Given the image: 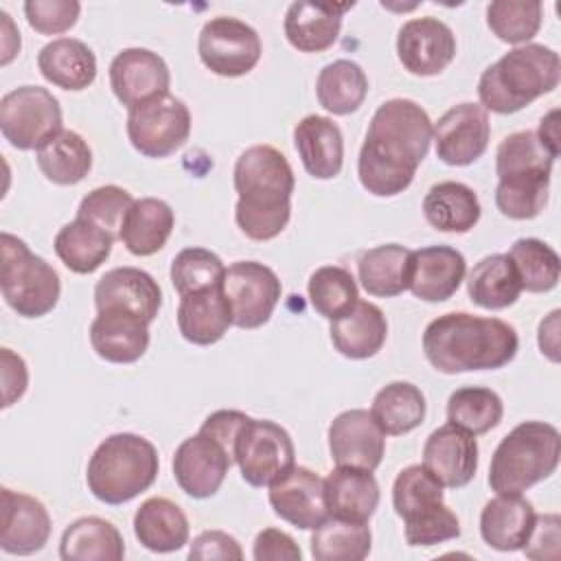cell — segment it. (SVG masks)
I'll use <instances>...</instances> for the list:
<instances>
[{
  "instance_id": "cell-1",
  "label": "cell",
  "mask_w": 561,
  "mask_h": 561,
  "mask_svg": "<svg viewBox=\"0 0 561 561\" xmlns=\"http://www.w3.org/2000/svg\"><path fill=\"white\" fill-rule=\"evenodd\" d=\"M432 121L412 99L383 101L370 118L357 158L362 186L377 197L403 193L425 160L432 142Z\"/></svg>"
},
{
  "instance_id": "cell-2",
  "label": "cell",
  "mask_w": 561,
  "mask_h": 561,
  "mask_svg": "<svg viewBox=\"0 0 561 561\" xmlns=\"http://www.w3.org/2000/svg\"><path fill=\"white\" fill-rule=\"evenodd\" d=\"M234 221L252 241L278 237L291 217V193L296 186L291 164L272 145H252L234 162Z\"/></svg>"
},
{
  "instance_id": "cell-3",
  "label": "cell",
  "mask_w": 561,
  "mask_h": 561,
  "mask_svg": "<svg viewBox=\"0 0 561 561\" xmlns=\"http://www.w3.org/2000/svg\"><path fill=\"white\" fill-rule=\"evenodd\" d=\"M517 348L515 327L500 318H482L467 311L443 313L423 331V353L445 375L497 370L513 362Z\"/></svg>"
},
{
  "instance_id": "cell-4",
  "label": "cell",
  "mask_w": 561,
  "mask_h": 561,
  "mask_svg": "<svg viewBox=\"0 0 561 561\" xmlns=\"http://www.w3.org/2000/svg\"><path fill=\"white\" fill-rule=\"evenodd\" d=\"M559 81V53L543 44H522L480 75L478 99L486 112L515 114L535 99L550 94Z\"/></svg>"
},
{
  "instance_id": "cell-5",
  "label": "cell",
  "mask_w": 561,
  "mask_h": 561,
  "mask_svg": "<svg viewBox=\"0 0 561 561\" xmlns=\"http://www.w3.org/2000/svg\"><path fill=\"white\" fill-rule=\"evenodd\" d=\"M158 471L160 458L153 443L131 432H118L107 436L90 456L85 482L99 502L118 506L147 491Z\"/></svg>"
},
{
  "instance_id": "cell-6",
  "label": "cell",
  "mask_w": 561,
  "mask_h": 561,
  "mask_svg": "<svg viewBox=\"0 0 561 561\" xmlns=\"http://www.w3.org/2000/svg\"><path fill=\"white\" fill-rule=\"evenodd\" d=\"M559 430L543 421H524L495 447L489 465V486L495 493L519 495L550 478L559 467Z\"/></svg>"
},
{
  "instance_id": "cell-7",
  "label": "cell",
  "mask_w": 561,
  "mask_h": 561,
  "mask_svg": "<svg viewBox=\"0 0 561 561\" xmlns=\"http://www.w3.org/2000/svg\"><path fill=\"white\" fill-rule=\"evenodd\" d=\"M0 289L4 302L22 318L50 313L61 296L59 274L11 232H2Z\"/></svg>"
},
{
  "instance_id": "cell-8",
  "label": "cell",
  "mask_w": 561,
  "mask_h": 561,
  "mask_svg": "<svg viewBox=\"0 0 561 561\" xmlns=\"http://www.w3.org/2000/svg\"><path fill=\"white\" fill-rule=\"evenodd\" d=\"M61 129L59 101L46 88L20 85L0 99V131L11 147L37 151Z\"/></svg>"
},
{
  "instance_id": "cell-9",
  "label": "cell",
  "mask_w": 561,
  "mask_h": 561,
  "mask_svg": "<svg viewBox=\"0 0 561 561\" xmlns=\"http://www.w3.org/2000/svg\"><path fill=\"white\" fill-rule=\"evenodd\" d=\"M191 134V112L173 94H160L127 110V138L145 158L175 153Z\"/></svg>"
},
{
  "instance_id": "cell-10",
  "label": "cell",
  "mask_w": 561,
  "mask_h": 561,
  "mask_svg": "<svg viewBox=\"0 0 561 561\" xmlns=\"http://www.w3.org/2000/svg\"><path fill=\"white\" fill-rule=\"evenodd\" d=\"M234 462L250 486H270L296 465L289 432L274 421L250 416L234 440Z\"/></svg>"
},
{
  "instance_id": "cell-11",
  "label": "cell",
  "mask_w": 561,
  "mask_h": 561,
  "mask_svg": "<svg viewBox=\"0 0 561 561\" xmlns=\"http://www.w3.org/2000/svg\"><path fill=\"white\" fill-rule=\"evenodd\" d=\"M202 64L219 77H243L261 59L263 46L259 33L239 18H210L197 37Z\"/></svg>"
},
{
  "instance_id": "cell-12",
  "label": "cell",
  "mask_w": 561,
  "mask_h": 561,
  "mask_svg": "<svg viewBox=\"0 0 561 561\" xmlns=\"http://www.w3.org/2000/svg\"><path fill=\"white\" fill-rule=\"evenodd\" d=\"M221 289L232 311V324L239 329L263 327L283 294L276 272L259 261H237L228 265Z\"/></svg>"
},
{
  "instance_id": "cell-13",
  "label": "cell",
  "mask_w": 561,
  "mask_h": 561,
  "mask_svg": "<svg viewBox=\"0 0 561 561\" xmlns=\"http://www.w3.org/2000/svg\"><path fill=\"white\" fill-rule=\"evenodd\" d=\"M491 123L480 103H458L449 107L432 129L436 156L449 167H467L482 158L489 147Z\"/></svg>"
},
{
  "instance_id": "cell-14",
  "label": "cell",
  "mask_w": 561,
  "mask_h": 561,
  "mask_svg": "<svg viewBox=\"0 0 561 561\" xmlns=\"http://www.w3.org/2000/svg\"><path fill=\"white\" fill-rule=\"evenodd\" d=\"M232 462V454L219 440L197 432L178 445L173 476L188 497L206 500L219 491Z\"/></svg>"
},
{
  "instance_id": "cell-15",
  "label": "cell",
  "mask_w": 561,
  "mask_h": 561,
  "mask_svg": "<svg viewBox=\"0 0 561 561\" xmlns=\"http://www.w3.org/2000/svg\"><path fill=\"white\" fill-rule=\"evenodd\" d=\"M397 57L410 75H440L456 57V35L434 15L412 18L399 28Z\"/></svg>"
},
{
  "instance_id": "cell-16",
  "label": "cell",
  "mask_w": 561,
  "mask_h": 561,
  "mask_svg": "<svg viewBox=\"0 0 561 561\" xmlns=\"http://www.w3.org/2000/svg\"><path fill=\"white\" fill-rule=\"evenodd\" d=\"M329 451L337 467L375 471L386 451V434L368 410H344L329 425Z\"/></svg>"
},
{
  "instance_id": "cell-17",
  "label": "cell",
  "mask_w": 561,
  "mask_h": 561,
  "mask_svg": "<svg viewBox=\"0 0 561 561\" xmlns=\"http://www.w3.org/2000/svg\"><path fill=\"white\" fill-rule=\"evenodd\" d=\"M267 497L274 513L300 530H313L329 517L324 480L307 467L294 465L270 484Z\"/></svg>"
},
{
  "instance_id": "cell-18",
  "label": "cell",
  "mask_w": 561,
  "mask_h": 561,
  "mask_svg": "<svg viewBox=\"0 0 561 561\" xmlns=\"http://www.w3.org/2000/svg\"><path fill=\"white\" fill-rule=\"evenodd\" d=\"M110 85L114 96L129 110L167 94L171 72L158 53L149 48H123L110 64Z\"/></svg>"
},
{
  "instance_id": "cell-19",
  "label": "cell",
  "mask_w": 561,
  "mask_h": 561,
  "mask_svg": "<svg viewBox=\"0 0 561 561\" xmlns=\"http://www.w3.org/2000/svg\"><path fill=\"white\" fill-rule=\"evenodd\" d=\"M96 311L118 309L153 322L162 307V289L158 280L138 267H114L105 272L94 287Z\"/></svg>"
},
{
  "instance_id": "cell-20",
  "label": "cell",
  "mask_w": 561,
  "mask_h": 561,
  "mask_svg": "<svg viewBox=\"0 0 561 561\" xmlns=\"http://www.w3.org/2000/svg\"><path fill=\"white\" fill-rule=\"evenodd\" d=\"M423 465L443 486L460 489L478 471V440L471 432L445 423L436 427L423 445Z\"/></svg>"
},
{
  "instance_id": "cell-21",
  "label": "cell",
  "mask_w": 561,
  "mask_h": 561,
  "mask_svg": "<svg viewBox=\"0 0 561 561\" xmlns=\"http://www.w3.org/2000/svg\"><path fill=\"white\" fill-rule=\"evenodd\" d=\"M467 274L462 252L451 245H427L412 250L408 289L425 302L449 300Z\"/></svg>"
},
{
  "instance_id": "cell-22",
  "label": "cell",
  "mask_w": 561,
  "mask_h": 561,
  "mask_svg": "<svg viewBox=\"0 0 561 561\" xmlns=\"http://www.w3.org/2000/svg\"><path fill=\"white\" fill-rule=\"evenodd\" d=\"M50 537V515L46 506L26 493L2 489L0 548L9 554L39 552Z\"/></svg>"
},
{
  "instance_id": "cell-23",
  "label": "cell",
  "mask_w": 561,
  "mask_h": 561,
  "mask_svg": "<svg viewBox=\"0 0 561 561\" xmlns=\"http://www.w3.org/2000/svg\"><path fill=\"white\" fill-rule=\"evenodd\" d=\"M90 344L105 362L134 364L149 348V322L118 309L96 311L90 324Z\"/></svg>"
},
{
  "instance_id": "cell-24",
  "label": "cell",
  "mask_w": 561,
  "mask_h": 561,
  "mask_svg": "<svg viewBox=\"0 0 561 561\" xmlns=\"http://www.w3.org/2000/svg\"><path fill=\"white\" fill-rule=\"evenodd\" d=\"M294 145L305 171L316 180H331L344 164V138L337 123L307 114L294 127Z\"/></svg>"
},
{
  "instance_id": "cell-25",
  "label": "cell",
  "mask_w": 561,
  "mask_h": 561,
  "mask_svg": "<svg viewBox=\"0 0 561 561\" xmlns=\"http://www.w3.org/2000/svg\"><path fill=\"white\" fill-rule=\"evenodd\" d=\"M353 4L291 2L285 13V37L300 53H322L331 48L342 31V18Z\"/></svg>"
},
{
  "instance_id": "cell-26",
  "label": "cell",
  "mask_w": 561,
  "mask_h": 561,
  "mask_svg": "<svg viewBox=\"0 0 561 561\" xmlns=\"http://www.w3.org/2000/svg\"><path fill=\"white\" fill-rule=\"evenodd\" d=\"M533 504L519 495L497 493L480 513V535L484 543L500 552L522 550L535 526Z\"/></svg>"
},
{
  "instance_id": "cell-27",
  "label": "cell",
  "mask_w": 561,
  "mask_h": 561,
  "mask_svg": "<svg viewBox=\"0 0 561 561\" xmlns=\"http://www.w3.org/2000/svg\"><path fill=\"white\" fill-rule=\"evenodd\" d=\"M232 327V311L221 287L180 296L178 329L182 337L197 346L219 342Z\"/></svg>"
},
{
  "instance_id": "cell-28",
  "label": "cell",
  "mask_w": 561,
  "mask_h": 561,
  "mask_svg": "<svg viewBox=\"0 0 561 561\" xmlns=\"http://www.w3.org/2000/svg\"><path fill=\"white\" fill-rule=\"evenodd\" d=\"M329 515L351 522H368L379 506V484L373 471L359 467H335L324 478Z\"/></svg>"
},
{
  "instance_id": "cell-29",
  "label": "cell",
  "mask_w": 561,
  "mask_h": 561,
  "mask_svg": "<svg viewBox=\"0 0 561 561\" xmlns=\"http://www.w3.org/2000/svg\"><path fill=\"white\" fill-rule=\"evenodd\" d=\"M335 351L348 359H368L381 351L388 337V320L383 311L366 300L357 305L329 327Z\"/></svg>"
},
{
  "instance_id": "cell-30",
  "label": "cell",
  "mask_w": 561,
  "mask_h": 561,
  "mask_svg": "<svg viewBox=\"0 0 561 561\" xmlns=\"http://www.w3.org/2000/svg\"><path fill=\"white\" fill-rule=\"evenodd\" d=\"M42 77L70 92L85 90L96 79V57L92 48L77 37H57L37 53Z\"/></svg>"
},
{
  "instance_id": "cell-31",
  "label": "cell",
  "mask_w": 561,
  "mask_h": 561,
  "mask_svg": "<svg viewBox=\"0 0 561 561\" xmlns=\"http://www.w3.org/2000/svg\"><path fill=\"white\" fill-rule=\"evenodd\" d=\"M188 517L169 497L145 500L134 515V535L151 552H175L188 543Z\"/></svg>"
},
{
  "instance_id": "cell-32",
  "label": "cell",
  "mask_w": 561,
  "mask_h": 561,
  "mask_svg": "<svg viewBox=\"0 0 561 561\" xmlns=\"http://www.w3.org/2000/svg\"><path fill=\"white\" fill-rule=\"evenodd\" d=\"M425 221L440 232H469L482 215L476 191L462 182H438L423 197Z\"/></svg>"
},
{
  "instance_id": "cell-33",
  "label": "cell",
  "mask_w": 561,
  "mask_h": 561,
  "mask_svg": "<svg viewBox=\"0 0 561 561\" xmlns=\"http://www.w3.org/2000/svg\"><path fill=\"white\" fill-rule=\"evenodd\" d=\"M175 226L173 208L158 197H140L131 204L123 228L121 241L134 256H151L164 248Z\"/></svg>"
},
{
  "instance_id": "cell-34",
  "label": "cell",
  "mask_w": 561,
  "mask_h": 561,
  "mask_svg": "<svg viewBox=\"0 0 561 561\" xmlns=\"http://www.w3.org/2000/svg\"><path fill=\"white\" fill-rule=\"evenodd\" d=\"M59 557L64 561H121L125 541L118 528L96 515L75 519L61 535Z\"/></svg>"
},
{
  "instance_id": "cell-35",
  "label": "cell",
  "mask_w": 561,
  "mask_h": 561,
  "mask_svg": "<svg viewBox=\"0 0 561 561\" xmlns=\"http://www.w3.org/2000/svg\"><path fill=\"white\" fill-rule=\"evenodd\" d=\"M116 237L96 224L75 217L55 234V254L75 274H92L99 270L114 245Z\"/></svg>"
},
{
  "instance_id": "cell-36",
  "label": "cell",
  "mask_w": 561,
  "mask_h": 561,
  "mask_svg": "<svg viewBox=\"0 0 561 561\" xmlns=\"http://www.w3.org/2000/svg\"><path fill=\"white\" fill-rule=\"evenodd\" d=\"M35 160L48 182L59 186H72L90 173L92 149L81 134L72 129H61L37 149Z\"/></svg>"
},
{
  "instance_id": "cell-37",
  "label": "cell",
  "mask_w": 561,
  "mask_h": 561,
  "mask_svg": "<svg viewBox=\"0 0 561 561\" xmlns=\"http://www.w3.org/2000/svg\"><path fill=\"white\" fill-rule=\"evenodd\" d=\"M412 250L399 243H383L362 252L357 259V276L366 294L392 298L408 289Z\"/></svg>"
},
{
  "instance_id": "cell-38",
  "label": "cell",
  "mask_w": 561,
  "mask_h": 561,
  "mask_svg": "<svg viewBox=\"0 0 561 561\" xmlns=\"http://www.w3.org/2000/svg\"><path fill=\"white\" fill-rule=\"evenodd\" d=\"M467 291L473 305L482 309H506L522 294L519 276L508 254H489L480 259L467 278Z\"/></svg>"
},
{
  "instance_id": "cell-39",
  "label": "cell",
  "mask_w": 561,
  "mask_h": 561,
  "mask_svg": "<svg viewBox=\"0 0 561 561\" xmlns=\"http://www.w3.org/2000/svg\"><path fill=\"white\" fill-rule=\"evenodd\" d=\"M427 403L410 381H392L383 386L370 405V414L386 436H401L416 430L425 421Z\"/></svg>"
},
{
  "instance_id": "cell-40",
  "label": "cell",
  "mask_w": 561,
  "mask_h": 561,
  "mask_svg": "<svg viewBox=\"0 0 561 561\" xmlns=\"http://www.w3.org/2000/svg\"><path fill=\"white\" fill-rule=\"evenodd\" d=\"M368 94V77L359 64L351 59H335L327 64L316 79L318 103L335 114L346 116L362 107Z\"/></svg>"
},
{
  "instance_id": "cell-41",
  "label": "cell",
  "mask_w": 561,
  "mask_h": 561,
  "mask_svg": "<svg viewBox=\"0 0 561 561\" xmlns=\"http://www.w3.org/2000/svg\"><path fill=\"white\" fill-rule=\"evenodd\" d=\"M309 543L316 561H362L370 552L373 535L366 522H351L329 515L313 528Z\"/></svg>"
},
{
  "instance_id": "cell-42",
  "label": "cell",
  "mask_w": 561,
  "mask_h": 561,
  "mask_svg": "<svg viewBox=\"0 0 561 561\" xmlns=\"http://www.w3.org/2000/svg\"><path fill=\"white\" fill-rule=\"evenodd\" d=\"M517 276L522 289L533 294H543L557 287L561 276L559 254L541 239L522 237L506 252Z\"/></svg>"
},
{
  "instance_id": "cell-43",
  "label": "cell",
  "mask_w": 561,
  "mask_h": 561,
  "mask_svg": "<svg viewBox=\"0 0 561 561\" xmlns=\"http://www.w3.org/2000/svg\"><path fill=\"white\" fill-rule=\"evenodd\" d=\"M502 416L504 403L491 388L465 386L454 390L447 399V421L471 432L473 436L497 427Z\"/></svg>"
},
{
  "instance_id": "cell-44",
  "label": "cell",
  "mask_w": 561,
  "mask_h": 561,
  "mask_svg": "<svg viewBox=\"0 0 561 561\" xmlns=\"http://www.w3.org/2000/svg\"><path fill=\"white\" fill-rule=\"evenodd\" d=\"M557 156L537 138L535 131L524 129L508 134L495 151V173L511 175H550Z\"/></svg>"
},
{
  "instance_id": "cell-45",
  "label": "cell",
  "mask_w": 561,
  "mask_h": 561,
  "mask_svg": "<svg viewBox=\"0 0 561 561\" xmlns=\"http://www.w3.org/2000/svg\"><path fill=\"white\" fill-rule=\"evenodd\" d=\"M309 302L327 320H337L348 313L357 300V283L353 274L340 265H322L318 267L307 283Z\"/></svg>"
},
{
  "instance_id": "cell-46",
  "label": "cell",
  "mask_w": 561,
  "mask_h": 561,
  "mask_svg": "<svg viewBox=\"0 0 561 561\" xmlns=\"http://www.w3.org/2000/svg\"><path fill=\"white\" fill-rule=\"evenodd\" d=\"M443 484L425 465H410L399 471L392 484L394 513L405 522L443 504Z\"/></svg>"
},
{
  "instance_id": "cell-47",
  "label": "cell",
  "mask_w": 561,
  "mask_h": 561,
  "mask_svg": "<svg viewBox=\"0 0 561 561\" xmlns=\"http://www.w3.org/2000/svg\"><path fill=\"white\" fill-rule=\"evenodd\" d=\"M543 7L537 0H495L486 7L491 33L506 44H528L541 28Z\"/></svg>"
},
{
  "instance_id": "cell-48",
  "label": "cell",
  "mask_w": 561,
  "mask_h": 561,
  "mask_svg": "<svg viewBox=\"0 0 561 561\" xmlns=\"http://www.w3.org/2000/svg\"><path fill=\"white\" fill-rule=\"evenodd\" d=\"M550 175H511L500 178L495 186V206L508 219H533L548 204Z\"/></svg>"
},
{
  "instance_id": "cell-49",
  "label": "cell",
  "mask_w": 561,
  "mask_h": 561,
  "mask_svg": "<svg viewBox=\"0 0 561 561\" xmlns=\"http://www.w3.org/2000/svg\"><path fill=\"white\" fill-rule=\"evenodd\" d=\"M226 267L221 259L206 248H184L171 263V285L180 296L221 287Z\"/></svg>"
},
{
  "instance_id": "cell-50",
  "label": "cell",
  "mask_w": 561,
  "mask_h": 561,
  "mask_svg": "<svg viewBox=\"0 0 561 561\" xmlns=\"http://www.w3.org/2000/svg\"><path fill=\"white\" fill-rule=\"evenodd\" d=\"M136 199L131 197L129 191L116 186V184H105L99 188H92L79 204L77 217L88 219L96 224L99 228L107 230L116 239H121V228L123 221Z\"/></svg>"
},
{
  "instance_id": "cell-51",
  "label": "cell",
  "mask_w": 561,
  "mask_h": 561,
  "mask_svg": "<svg viewBox=\"0 0 561 561\" xmlns=\"http://www.w3.org/2000/svg\"><path fill=\"white\" fill-rule=\"evenodd\" d=\"M408 546H436L460 537V522L456 513L443 502L432 511H425L403 522Z\"/></svg>"
},
{
  "instance_id": "cell-52",
  "label": "cell",
  "mask_w": 561,
  "mask_h": 561,
  "mask_svg": "<svg viewBox=\"0 0 561 561\" xmlns=\"http://www.w3.org/2000/svg\"><path fill=\"white\" fill-rule=\"evenodd\" d=\"M81 4L77 0H28L24 15L31 28L42 35H59L77 24Z\"/></svg>"
},
{
  "instance_id": "cell-53",
  "label": "cell",
  "mask_w": 561,
  "mask_h": 561,
  "mask_svg": "<svg viewBox=\"0 0 561 561\" xmlns=\"http://www.w3.org/2000/svg\"><path fill=\"white\" fill-rule=\"evenodd\" d=\"M561 546V519L557 513L535 517L533 533L524 543V554L535 561H557Z\"/></svg>"
},
{
  "instance_id": "cell-54",
  "label": "cell",
  "mask_w": 561,
  "mask_h": 561,
  "mask_svg": "<svg viewBox=\"0 0 561 561\" xmlns=\"http://www.w3.org/2000/svg\"><path fill=\"white\" fill-rule=\"evenodd\" d=\"M188 559H243V550L239 546V541L224 533V530H204L199 533L191 548H188Z\"/></svg>"
},
{
  "instance_id": "cell-55",
  "label": "cell",
  "mask_w": 561,
  "mask_h": 561,
  "mask_svg": "<svg viewBox=\"0 0 561 561\" xmlns=\"http://www.w3.org/2000/svg\"><path fill=\"white\" fill-rule=\"evenodd\" d=\"M256 561H300L302 552L298 543L278 528H263L252 546Z\"/></svg>"
},
{
  "instance_id": "cell-56",
  "label": "cell",
  "mask_w": 561,
  "mask_h": 561,
  "mask_svg": "<svg viewBox=\"0 0 561 561\" xmlns=\"http://www.w3.org/2000/svg\"><path fill=\"white\" fill-rule=\"evenodd\" d=\"M0 366H2V408H11L28 386V368L20 355L11 348H0Z\"/></svg>"
},
{
  "instance_id": "cell-57",
  "label": "cell",
  "mask_w": 561,
  "mask_h": 561,
  "mask_svg": "<svg viewBox=\"0 0 561 561\" xmlns=\"http://www.w3.org/2000/svg\"><path fill=\"white\" fill-rule=\"evenodd\" d=\"M248 419L250 416L241 410H217L204 419L199 432L219 440L234 458V440H237L241 427L248 423Z\"/></svg>"
},
{
  "instance_id": "cell-58",
  "label": "cell",
  "mask_w": 561,
  "mask_h": 561,
  "mask_svg": "<svg viewBox=\"0 0 561 561\" xmlns=\"http://www.w3.org/2000/svg\"><path fill=\"white\" fill-rule=\"evenodd\" d=\"M559 316L561 311L554 309L546 320L539 322V348L550 362H559Z\"/></svg>"
},
{
  "instance_id": "cell-59",
  "label": "cell",
  "mask_w": 561,
  "mask_h": 561,
  "mask_svg": "<svg viewBox=\"0 0 561 561\" xmlns=\"http://www.w3.org/2000/svg\"><path fill=\"white\" fill-rule=\"evenodd\" d=\"M537 138L559 158V110H550L541 121L539 129L535 131Z\"/></svg>"
},
{
  "instance_id": "cell-60",
  "label": "cell",
  "mask_w": 561,
  "mask_h": 561,
  "mask_svg": "<svg viewBox=\"0 0 561 561\" xmlns=\"http://www.w3.org/2000/svg\"><path fill=\"white\" fill-rule=\"evenodd\" d=\"M0 18H2V33H4V37H2V59H0V64L7 66V64L20 53V33L13 28V22H11L9 13L0 11Z\"/></svg>"
}]
</instances>
